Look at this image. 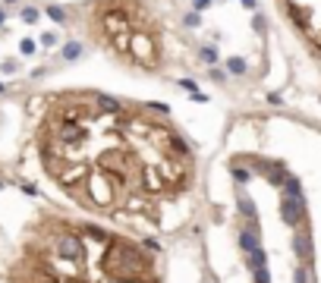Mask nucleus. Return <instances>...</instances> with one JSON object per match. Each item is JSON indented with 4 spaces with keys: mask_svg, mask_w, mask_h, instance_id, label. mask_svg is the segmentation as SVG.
Here are the masks:
<instances>
[{
    "mask_svg": "<svg viewBox=\"0 0 321 283\" xmlns=\"http://www.w3.org/2000/svg\"><path fill=\"white\" fill-rule=\"evenodd\" d=\"M48 16H51V19H57V22H63V19H66V13L60 10V6H48Z\"/></svg>",
    "mask_w": 321,
    "mask_h": 283,
    "instance_id": "3",
    "label": "nucleus"
},
{
    "mask_svg": "<svg viewBox=\"0 0 321 283\" xmlns=\"http://www.w3.org/2000/svg\"><path fill=\"white\" fill-rule=\"evenodd\" d=\"M6 283H160L148 242L63 211H32Z\"/></svg>",
    "mask_w": 321,
    "mask_h": 283,
    "instance_id": "1",
    "label": "nucleus"
},
{
    "mask_svg": "<svg viewBox=\"0 0 321 283\" xmlns=\"http://www.w3.org/2000/svg\"><path fill=\"white\" fill-rule=\"evenodd\" d=\"M202 60H205V63H214V51H211V47H202Z\"/></svg>",
    "mask_w": 321,
    "mask_h": 283,
    "instance_id": "7",
    "label": "nucleus"
},
{
    "mask_svg": "<svg viewBox=\"0 0 321 283\" xmlns=\"http://www.w3.org/2000/svg\"><path fill=\"white\" fill-rule=\"evenodd\" d=\"M0 91H3V85H0Z\"/></svg>",
    "mask_w": 321,
    "mask_h": 283,
    "instance_id": "11",
    "label": "nucleus"
},
{
    "mask_svg": "<svg viewBox=\"0 0 321 283\" xmlns=\"http://www.w3.org/2000/svg\"><path fill=\"white\" fill-rule=\"evenodd\" d=\"M3 19H6V13H3V10H0V22H3Z\"/></svg>",
    "mask_w": 321,
    "mask_h": 283,
    "instance_id": "10",
    "label": "nucleus"
},
{
    "mask_svg": "<svg viewBox=\"0 0 321 283\" xmlns=\"http://www.w3.org/2000/svg\"><path fill=\"white\" fill-rule=\"evenodd\" d=\"M22 19H25V22H35V19H38V10H22Z\"/></svg>",
    "mask_w": 321,
    "mask_h": 283,
    "instance_id": "6",
    "label": "nucleus"
},
{
    "mask_svg": "<svg viewBox=\"0 0 321 283\" xmlns=\"http://www.w3.org/2000/svg\"><path fill=\"white\" fill-rule=\"evenodd\" d=\"M208 6V0H196V10H205Z\"/></svg>",
    "mask_w": 321,
    "mask_h": 283,
    "instance_id": "8",
    "label": "nucleus"
},
{
    "mask_svg": "<svg viewBox=\"0 0 321 283\" xmlns=\"http://www.w3.org/2000/svg\"><path fill=\"white\" fill-rule=\"evenodd\" d=\"M41 44H44V47H54V44H57V35H51V32H44V35H41Z\"/></svg>",
    "mask_w": 321,
    "mask_h": 283,
    "instance_id": "4",
    "label": "nucleus"
},
{
    "mask_svg": "<svg viewBox=\"0 0 321 283\" xmlns=\"http://www.w3.org/2000/svg\"><path fill=\"white\" fill-rule=\"evenodd\" d=\"M243 3H246V6H255V0H243Z\"/></svg>",
    "mask_w": 321,
    "mask_h": 283,
    "instance_id": "9",
    "label": "nucleus"
},
{
    "mask_svg": "<svg viewBox=\"0 0 321 283\" xmlns=\"http://www.w3.org/2000/svg\"><path fill=\"white\" fill-rule=\"evenodd\" d=\"M79 53H82V44H76V41H70L63 47V60H76Z\"/></svg>",
    "mask_w": 321,
    "mask_h": 283,
    "instance_id": "2",
    "label": "nucleus"
},
{
    "mask_svg": "<svg viewBox=\"0 0 321 283\" xmlns=\"http://www.w3.org/2000/svg\"><path fill=\"white\" fill-rule=\"evenodd\" d=\"M243 70H246L243 60H230V72H243Z\"/></svg>",
    "mask_w": 321,
    "mask_h": 283,
    "instance_id": "5",
    "label": "nucleus"
}]
</instances>
